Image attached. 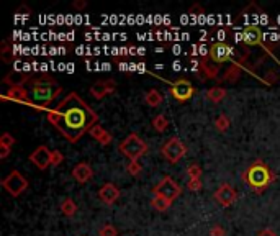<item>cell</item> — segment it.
Instances as JSON below:
<instances>
[{"label": "cell", "mask_w": 280, "mask_h": 236, "mask_svg": "<svg viewBox=\"0 0 280 236\" xmlns=\"http://www.w3.org/2000/svg\"><path fill=\"white\" fill-rule=\"evenodd\" d=\"M97 113L76 92H71L48 111V122L71 143H77L89 133V130L97 125Z\"/></svg>", "instance_id": "6da1fadb"}, {"label": "cell", "mask_w": 280, "mask_h": 236, "mask_svg": "<svg viewBox=\"0 0 280 236\" xmlns=\"http://www.w3.org/2000/svg\"><path fill=\"white\" fill-rule=\"evenodd\" d=\"M243 181L246 186H249L254 192H264V190L275 181V174L272 172L270 167L264 161H254L249 167L243 172Z\"/></svg>", "instance_id": "7a4b0ae2"}, {"label": "cell", "mask_w": 280, "mask_h": 236, "mask_svg": "<svg viewBox=\"0 0 280 236\" xmlns=\"http://www.w3.org/2000/svg\"><path fill=\"white\" fill-rule=\"evenodd\" d=\"M62 92V87L57 84L54 79L44 77V79H36L33 81V87L30 90L31 102L38 108H46L48 105L56 100V97Z\"/></svg>", "instance_id": "3957f363"}, {"label": "cell", "mask_w": 280, "mask_h": 236, "mask_svg": "<svg viewBox=\"0 0 280 236\" xmlns=\"http://www.w3.org/2000/svg\"><path fill=\"white\" fill-rule=\"evenodd\" d=\"M120 151L129 161H138L141 156L148 153V144L136 133H131L120 143Z\"/></svg>", "instance_id": "277c9868"}, {"label": "cell", "mask_w": 280, "mask_h": 236, "mask_svg": "<svg viewBox=\"0 0 280 236\" xmlns=\"http://www.w3.org/2000/svg\"><path fill=\"white\" fill-rule=\"evenodd\" d=\"M161 153H162V156L166 157L167 162L177 164L182 157L187 154V146L179 136H172V138H169L164 144H162Z\"/></svg>", "instance_id": "5b68a950"}, {"label": "cell", "mask_w": 280, "mask_h": 236, "mask_svg": "<svg viewBox=\"0 0 280 236\" xmlns=\"http://www.w3.org/2000/svg\"><path fill=\"white\" fill-rule=\"evenodd\" d=\"M2 187L7 190L10 195L18 197V195H22L25 190L28 189V181L25 179V177L18 172V170L14 169L7 177H4V179H2Z\"/></svg>", "instance_id": "8992f818"}, {"label": "cell", "mask_w": 280, "mask_h": 236, "mask_svg": "<svg viewBox=\"0 0 280 236\" xmlns=\"http://www.w3.org/2000/svg\"><path fill=\"white\" fill-rule=\"evenodd\" d=\"M153 192H154V195L164 197V199H169V200L174 202L180 195V187H179V184L172 179V177L166 175L158 182V186H154Z\"/></svg>", "instance_id": "52a82bcc"}, {"label": "cell", "mask_w": 280, "mask_h": 236, "mask_svg": "<svg viewBox=\"0 0 280 236\" xmlns=\"http://www.w3.org/2000/svg\"><path fill=\"white\" fill-rule=\"evenodd\" d=\"M171 94L175 100L187 102L193 97L195 87L192 85L190 81H187V79H177V81L171 82Z\"/></svg>", "instance_id": "ba28073f"}, {"label": "cell", "mask_w": 280, "mask_h": 236, "mask_svg": "<svg viewBox=\"0 0 280 236\" xmlns=\"http://www.w3.org/2000/svg\"><path fill=\"white\" fill-rule=\"evenodd\" d=\"M213 199L217 200V203H220L223 208H228V207H231L234 202H236L238 194H236V190L230 186V184L225 182V184H221L217 190H215Z\"/></svg>", "instance_id": "9c48e42d"}, {"label": "cell", "mask_w": 280, "mask_h": 236, "mask_svg": "<svg viewBox=\"0 0 280 236\" xmlns=\"http://www.w3.org/2000/svg\"><path fill=\"white\" fill-rule=\"evenodd\" d=\"M233 57V48L225 41H218L212 44L210 48V59L213 63L221 64V63H228Z\"/></svg>", "instance_id": "30bf717a"}, {"label": "cell", "mask_w": 280, "mask_h": 236, "mask_svg": "<svg viewBox=\"0 0 280 236\" xmlns=\"http://www.w3.org/2000/svg\"><path fill=\"white\" fill-rule=\"evenodd\" d=\"M30 161L40 170H46L51 166V151L44 144H41L30 154Z\"/></svg>", "instance_id": "8fae6325"}, {"label": "cell", "mask_w": 280, "mask_h": 236, "mask_svg": "<svg viewBox=\"0 0 280 236\" xmlns=\"http://www.w3.org/2000/svg\"><path fill=\"white\" fill-rule=\"evenodd\" d=\"M99 199L105 205H113V203L120 199V189L115 186L113 182H105L99 189Z\"/></svg>", "instance_id": "7c38bea8"}, {"label": "cell", "mask_w": 280, "mask_h": 236, "mask_svg": "<svg viewBox=\"0 0 280 236\" xmlns=\"http://www.w3.org/2000/svg\"><path fill=\"white\" fill-rule=\"evenodd\" d=\"M243 41L247 46H259L264 43V33L257 25H247L243 30Z\"/></svg>", "instance_id": "4fadbf2b"}, {"label": "cell", "mask_w": 280, "mask_h": 236, "mask_svg": "<svg viewBox=\"0 0 280 236\" xmlns=\"http://www.w3.org/2000/svg\"><path fill=\"white\" fill-rule=\"evenodd\" d=\"M115 90H116V84L113 81H99L90 87V94H92V97H95L97 100H102V98H105L107 95L115 94Z\"/></svg>", "instance_id": "5bb4252c"}, {"label": "cell", "mask_w": 280, "mask_h": 236, "mask_svg": "<svg viewBox=\"0 0 280 236\" xmlns=\"http://www.w3.org/2000/svg\"><path fill=\"white\" fill-rule=\"evenodd\" d=\"M73 177H74L76 182L86 184L94 177V170L87 162H79L73 167Z\"/></svg>", "instance_id": "9a60e30c"}, {"label": "cell", "mask_w": 280, "mask_h": 236, "mask_svg": "<svg viewBox=\"0 0 280 236\" xmlns=\"http://www.w3.org/2000/svg\"><path fill=\"white\" fill-rule=\"evenodd\" d=\"M30 81H31V76L23 71H14V72H10V74L5 76V79H4V82L9 84L10 87H23V84L30 82Z\"/></svg>", "instance_id": "2e32d148"}, {"label": "cell", "mask_w": 280, "mask_h": 236, "mask_svg": "<svg viewBox=\"0 0 280 236\" xmlns=\"http://www.w3.org/2000/svg\"><path fill=\"white\" fill-rule=\"evenodd\" d=\"M5 100H14V102H31V95L30 92L25 87H10L7 90V94L4 95Z\"/></svg>", "instance_id": "e0dca14e"}, {"label": "cell", "mask_w": 280, "mask_h": 236, "mask_svg": "<svg viewBox=\"0 0 280 236\" xmlns=\"http://www.w3.org/2000/svg\"><path fill=\"white\" fill-rule=\"evenodd\" d=\"M89 135L92 136L95 141H99L102 146H108V144L113 141V136L110 135L105 128H102L100 125H94V127L89 130Z\"/></svg>", "instance_id": "ac0fdd59"}, {"label": "cell", "mask_w": 280, "mask_h": 236, "mask_svg": "<svg viewBox=\"0 0 280 236\" xmlns=\"http://www.w3.org/2000/svg\"><path fill=\"white\" fill-rule=\"evenodd\" d=\"M200 69L203 72V76L206 79H217L218 74H220V68L217 66V63H213L212 59H201L200 63Z\"/></svg>", "instance_id": "d6986e66"}, {"label": "cell", "mask_w": 280, "mask_h": 236, "mask_svg": "<svg viewBox=\"0 0 280 236\" xmlns=\"http://www.w3.org/2000/svg\"><path fill=\"white\" fill-rule=\"evenodd\" d=\"M145 102L148 107H151V108H156V107H159V105L164 102V97H162V94L158 90V89H151V90H148L146 92V95H145Z\"/></svg>", "instance_id": "ffe728a7"}, {"label": "cell", "mask_w": 280, "mask_h": 236, "mask_svg": "<svg viewBox=\"0 0 280 236\" xmlns=\"http://www.w3.org/2000/svg\"><path fill=\"white\" fill-rule=\"evenodd\" d=\"M239 77H241V66L234 61L230 68H228L225 71V74H223V81L226 82H230V84H234V82H238L239 81Z\"/></svg>", "instance_id": "44dd1931"}, {"label": "cell", "mask_w": 280, "mask_h": 236, "mask_svg": "<svg viewBox=\"0 0 280 236\" xmlns=\"http://www.w3.org/2000/svg\"><path fill=\"white\" fill-rule=\"evenodd\" d=\"M225 97H226V89L218 87V85L217 87H212V89L206 90V98L213 103H220Z\"/></svg>", "instance_id": "7402d4cb"}, {"label": "cell", "mask_w": 280, "mask_h": 236, "mask_svg": "<svg viewBox=\"0 0 280 236\" xmlns=\"http://www.w3.org/2000/svg\"><path fill=\"white\" fill-rule=\"evenodd\" d=\"M172 205V200L169 199H164V197H159V195H154L151 199V207L154 210H158V212H166V210H169Z\"/></svg>", "instance_id": "603a6c76"}, {"label": "cell", "mask_w": 280, "mask_h": 236, "mask_svg": "<svg viewBox=\"0 0 280 236\" xmlns=\"http://www.w3.org/2000/svg\"><path fill=\"white\" fill-rule=\"evenodd\" d=\"M151 125H153V128L158 131V133H162V131L169 127V120L166 118V115H156V116H153Z\"/></svg>", "instance_id": "cb8c5ba5"}, {"label": "cell", "mask_w": 280, "mask_h": 236, "mask_svg": "<svg viewBox=\"0 0 280 236\" xmlns=\"http://www.w3.org/2000/svg\"><path fill=\"white\" fill-rule=\"evenodd\" d=\"M61 210L66 216H74L76 212H77V205H76V202L73 199H69L67 197V199L61 203Z\"/></svg>", "instance_id": "d4e9b609"}, {"label": "cell", "mask_w": 280, "mask_h": 236, "mask_svg": "<svg viewBox=\"0 0 280 236\" xmlns=\"http://www.w3.org/2000/svg\"><path fill=\"white\" fill-rule=\"evenodd\" d=\"M230 118H228L226 115H220L217 116V120H215V128H217L220 133H225V131H228V128H230Z\"/></svg>", "instance_id": "484cf974"}, {"label": "cell", "mask_w": 280, "mask_h": 236, "mask_svg": "<svg viewBox=\"0 0 280 236\" xmlns=\"http://www.w3.org/2000/svg\"><path fill=\"white\" fill-rule=\"evenodd\" d=\"M187 174H188V179H201V174H203V170L198 166V164H190V166L187 167Z\"/></svg>", "instance_id": "4316f807"}, {"label": "cell", "mask_w": 280, "mask_h": 236, "mask_svg": "<svg viewBox=\"0 0 280 236\" xmlns=\"http://www.w3.org/2000/svg\"><path fill=\"white\" fill-rule=\"evenodd\" d=\"M15 144V138L12 136L10 133H2V136H0V148H9L12 149Z\"/></svg>", "instance_id": "83f0119b"}, {"label": "cell", "mask_w": 280, "mask_h": 236, "mask_svg": "<svg viewBox=\"0 0 280 236\" xmlns=\"http://www.w3.org/2000/svg\"><path fill=\"white\" fill-rule=\"evenodd\" d=\"M141 164L138 161H129L128 162V166H126V170L129 172V175H133V177H138L141 174Z\"/></svg>", "instance_id": "f1b7e54d"}, {"label": "cell", "mask_w": 280, "mask_h": 236, "mask_svg": "<svg viewBox=\"0 0 280 236\" xmlns=\"http://www.w3.org/2000/svg\"><path fill=\"white\" fill-rule=\"evenodd\" d=\"M62 161H64V154L59 149L51 151V164H53V166H59V164H62Z\"/></svg>", "instance_id": "f546056e"}, {"label": "cell", "mask_w": 280, "mask_h": 236, "mask_svg": "<svg viewBox=\"0 0 280 236\" xmlns=\"http://www.w3.org/2000/svg\"><path fill=\"white\" fill-rule=\"evenodd\" d=\"M99 236H118V231L113 225H105L99 229Z\"/></svg>", "instance_id": "4dcf8cb0"}, {"label": "cell", "mask_w": 280, "mask_h": 236, "mask_svg": "<svg viewBox=\"0 0 280 236\" xmlns=\"http://www.w3.org/2000/svg\"><path fill=\"white\" fill-rule=\"evenodd\" d=\"M187 187L193 190V192H200V190L203 189V184H201V179H188Z\"/></svg>", "instance_id": "1f68e13d"}, {"label": "cell", "mask_w": 280, "mask_h": 236, "mask_svg": "<svg viewBox=\"0 0 280 236\" xmlns=\"http://www.w3.org/2000/svg\"><path fill=\"white\" fill-rule=\"evenodd\" d=\"M210 236H226V231L223 229V226L213 225V226L210 228Z\"/></svg>", "instance_id": "d6a6232c"}, {"label": "cell", "mask_w": 280, "mask_h": 236, "mask_svg": "<svg viewBox=\"0 0 280 236\" xmlns=\"http://www.w3.org/2000/svg\"><path fill=\"white\" fill-rule=\"evenodd\" d=\"M188 13H190V15H201V13H205V10H203V7H201L200 4H195V5L190 7Z\"/></svg>", "instance_id": "836d02e7"}, {"label": "cell", "mask_w": 280, "mask_h": 236, "mask_svg": "<svg viewBox=\"0 0 280 236\" xmlns=\"http://www.w3.org/2000/svg\"><path fill=\"white\" fill-rule=\"evenodd\" d=\"M9 154H10L9 148H0V159H7Z\"/></svg>", "instance_id": "e575fe53"}, {"label": "cell", "mask_w": 280, "mask_h": 236, "mask_svg": "<svg viewBox=\"0 0 280 236\" xmlns=\"http://www.w3.org/2000/svg\"><path fill=\"white\" fill-rule=\"evenodd\" d=\"M256 236H277V234L273 233L272 229H262V231H259Z\"/></svg>", "instance_id": "d590c367"}, {"label": "cell", "mask_w": 280, "mask_h": 236, "mask_svg": "<svg viewBox=\"0 0 280 236\" xmlns=\"http://www.w3.org/2000/svg\"><path fill=\"white\" fill-rule=\"evenodd\" d=\"M86 5H87V4L84 2V0H77V2H74V4H73L74 9H79V10H81V9H84V7H86Z\"/></svg>", "instance_id": "8d00e7d4"}]
</instances>
